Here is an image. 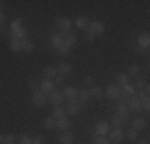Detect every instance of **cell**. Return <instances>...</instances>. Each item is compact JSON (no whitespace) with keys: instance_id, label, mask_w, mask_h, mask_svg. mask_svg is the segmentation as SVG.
<instances>
[{"instance_id":"cell-1","label":"cell","mask_w":150,"mask_h":144,"mask_svg":"<svg viewBox=\"0 0 150 144\" xmlns=\"http://www.w3.org/2000/svg\"><path fill=\"white\" fill-rule=\"evenodd\" d=\"M61 95L64 96V99L69 101V103H74V101H77V98H78V90L75 88V86L69 85V86H64Z\"/></svg>"},{"instance_id":"cell-2","label":"cell","mask_w":150,"mask_h":144,"mask_svg":"<svg viewBox=\"0 0 150 144\" xmlns=\"http://www.w3.org/2000/svg\"><path fill=\"white\" fill-rule=\"evenodd\" d=\"M56 27L59 29L61 35H67L70 32V27H72V23H70V19H67V18H59L58 21H56Z\"/></svg>"},{"instance_id":"cell-3","label":"cell","mask_w":150,"mask_h":144,"mask_svg":"<svg viewBox=\"0 0 150 144\" xmlns=\"http://www.w3.org/2000/svg\"><path fill=\"white\" fill-rule=\"evenodd\" d=\"M128 110H129V114H137L142 110L141 107V99L137 98V95L131 96L129 101H128Z\"/></svg>"},{"instance_id":"cell-4","label":"cell","mask_w":150,"mask_h":144,"mask_svg":"<svg viewBox=\"0 0 150 144\" xmlns=\"http://www.w3.org/2000/svg\"><path fill=\"white\" fill-rule=\"evenodd\" d=\"M107 135H109V141L115 143V144H118V143H121L125 139V133H123L121 128H113V130H110Z\"/></svg>"},{"instance_id":"cell-5","label":"cell","mask_w":150,"mask_h":144,"mask_svg":"<svg viewBox=\"0 0 150 144\" xmlns=\"http://www.w3.org/2000/svg\"><path fill=\"white\" fill-rule=\"evenodd\" d=\"M46 95L43 91H35V93H32V104H34L35 107H43L45 104H46Z\"/></svg>"},{"instance_id":"cell-6","label":"cell","mask_w":150,"mask_h":144,"mask_svg":"<svg viewBox=\"0 0 150 144\" xmlns=\"http://www.w3.org/2000/svg\"><path fill=\"white\" fill-rule=\"evenodd\" d=\"M109 131H110V125L107 123V122H98L93 133H94L96 136H107Z\"/></svg>"},{"instance_id":"cell-7","label":"cell","mask_w":150,"mask_h":144,"mask_svg":"<svg viewBox=\"0 0 150 144\" xmlns=\"http://www.w3.org/2000/svg\"><path fill=\"white\" fill-rule=\"evenodd\" d=\"M120 93H121L120 86L115 85V83H112V85H109V86L105 88V93H104V95H105L109 99H118Z\"/></svg>"},{"instance_id":"cell-8","label":"cell","mask_w":150,"mask_h":144,"mask_svg":"<svg viewBox=\"0 0 150 144\" xmlns=\"http://www.w3.org/2000/svg\"><path fill=\"white\" fill-rule=\"evenodd\" d=\"M88 31L93 32L94 35H102L105 32V26L101 23V21H93L90 24V27H88Z\"/></svg>"},{"instance_id":"cell-9","label":"cell","mask_w":150,"mask_h":144,"mask_svg":"<svg viewBox=\"0 0 150 144\" xmlns=\"http://www.w3.org/2000/svg\"><path fill=\"white\" fill-rule=\"evenodd\" d=\"M137 46L139 48H142V50H145V48H149V45H150V35H149V32H142V34H139L137 35Z\"/></svg>"},{"instance_id":"cell-10","label":"cell","mask_w":150,"mask_h":144,"mask_svg":"<svg viewBox=\"0 0 150 144\" xmlns=\"http://www.w3.org/2000/svg\"><path fill=\"white\" fill-rule=\"evenodd\" d=\"M46 99H48L51 104H54V106H61V104L64 103V96L61 95V93H58V91H51V93H48Z\"/></svg>"},{"instance_id":"cell-11","label":"cell","mask_w":150,"mask_h":144,"mask_svg":"<svg viewBox=\"0 0 150 144\" xmlns=\"http://www.w3.org/2000/svg\"><path fill=\"white\" fill-rule=\"evenodd\" d=\"M117 114L123 118V122H126L129 118V110H128V104L125 103H118L117 104Z\"/></svg>"},{"instance_id":"cell-12","label":"cell","mask_w":150,"mask_h":144,"mask_svg":"<svg viewBox=\"0 0 150 144\" xmlns=\"http://www.w3.org/2000/svg\"><path fill=\"white\" fill-rule=\"evenodd\" d=\"M40 91H43V93L54 91V82H53L51 78H43L42 83H40Z\"/></svg>"},{"instance_id":"cell-13","label":"cell","mask_w":150,"mask_h":144,"mask_svg":"<svg viewBox=\"0 0 150 144\" xmlns=\"http://www.w3.org/2000/svg\"><path fill=\"white\" fill-rule=\"evenodd\" d=\"M56 71H58V75H62V77H66V75H69L70 72H72V66H70L69 63H59L58 67H56Z\"/></svg>"},{"instance_id":"cell-14","label":"cell","mask_w":150,"mask_h":144,"mask_svg":"<svg viewBox=\"0 0 150 144\" xmlns=\"http://www.w3.org/2000/svg\"><path fill=\"white\" fill-rule=\"evenodd\" d=\"M145 127H147V122H145V118H142V117H136L133 118V130H136V131H142Z\"/></svg>"},{"instance_id":"cell-15","label":"cell","mask_w":150,"mask_h":144,"mask_svg":"<svg viewBox=\"0 0 150 144\" xmlns=\"http://www.w3.org/2000/svg\"><path fill=\"white\" fill-rule=\"evenodd\" d=\"M78 112H80V104H78V101L67 103V106H66V114H69V115H77Z\"/></svg>"},{"instance_id":"cell-16","label":"cell","mask_w":150,"mask_h":144,"mask_svg":"<svg viewBox=\"0 0 150 144\" xmlns=\"http://www.w3.org/2000/svg\"><path fill=\"white\" fill-rule=\"evenodd\" d=\"M75 26H77V29L88 31V27H90V19H88L86 16H78L77 19H75Z\"/></svg>"},{"instance_id":"cell-17","label":"cell","mask_w":150,"mask_h":144,"mask_svg":"<svg viewBox=\"0 0 150 144\" xmlns=\"http://www.w3.org/2000/svg\"><path fill=\"white\" fill-rule=\"evenodd\" d=\"M70 127V120L67 117H62V118H58L56 120V128L61 130V131H67Z\"/></svg>"},{"instance_id":"cell-18","label":"cell","mask_w":150,"mask_h":144,"mask_svg":"<svg viewBox=\"0 0 150 144\" xmlns=\"http://www.w3.org/2000/svg\"><path fill=\"white\" fill-rule=\"evenodd\" d=\"M75 141V136L69 131H62V135L59 136V143L61 144H74Z\"/></svg>"},{"instance_id":"cell-19","label":"cell","mask_w":150,"mask_h":144,"mask_svg":"<svg viewBox=\"0 0 150 144\" xmlns=\"http://www.w3.org/2000/svg\"><path fill=\"white\" fill-rule=\"evenodd\" d=\"M118 86H120L121 93H123V95H126L128 98H131V96H134V95H136V90H134V86H133V85L125 83V85H118Z\"/></svg>"},{"instance_id":"cell-20","label":"cell","mask_w":150,"mask_h":144,"mask_svg":"<svg viewBox=\"0 0 150 144\" xmlns=\"http://www.w3.org/2000/svg\"><path fill=\"white\" fill-rule=\"evenodd\" d=\"M11 37H13V38H18V40L23 42L24 38H27V29H26V27H19L18 31L11 32Z\"/></svg>"},{"instance_id":"cell-21","label":"cell","mask_w":150,"mask_h":144,"mask_svg":"<svg viewBox=\"0 0 150 144\" xmlns=\"http://www.w3.org/2000/svg\"><path fill=\"white\" fill-rule=\"evenodd\" d=\"M10 50H11L13 53H19L23 51V43H21V40H18V38H13L10 40Z\"/></svg>"},{"instance_id":"cell-22","label":"cell","mask_w":150,"mask_h":144,"mask_svg":"<svg viewBox=\"0 0 150 144\" xmlns=\"http://www.w3.org/2000/svg\"><path fill=\"white\" fill-rule=\"evenodd\" d=\"M88 93H90V98H94V99H101L102 98V88H99V86H91L90 90H88Z\"/></svg>"},{"instance_id":"cell-23","label":"cell","mask_w":150,"mask_h":144,"mask_svg":"<svg viewBox=\"0 0 150 144\" xmlns=\"http://www.w3.org/2000/svg\"><path fill=\"white\" fill-rule=\"evenodd\" d=\"M64 43V35H61V34H54V35H51V46L53 48H56L58 50L61 45Z\"/></svg>"},{"instance_id":"cell-24","label":"cell","mask_w":150,"mask_h":144,"mask_svg":"<svg viewBox=\"0 0 150 144\" xmlns=\"http://www.w3.org/2000/svg\"><path fill=\"white\" fill-rule=\"evenodd\" d=\"M56 75H58L56 67H53V66H45L43 67V77L45 78H54Z\"/></svg>"},{"instance_id":"cell-25","label":"cell","mask_w":150,"mask_h":144,"mask_svg":"<svg viewBox=\"0 0 150 144\" xmlns=\"http://www.w3.org/2000/svg\"><path fill=\"white\" fill-rule=\"evenodd\" d=\"M139 74H141V67L137 66V64H131L129 67H128V77H139Z\"/></svg>"},{"instance_id":"cell-26","label":"cell","mask_w":150,"mask_h":144,"mask_svg":"<svg viewBox=\"0 0 150 144\" xmlns=\"http://www.w3.org/2000/svg\"><path fill=\"white\" fill-rule=\"evenodd\" d=\"M21 43H23V50H24L26 53H32V51H34L35 45H34V42H32L30 38H24Z\"/></svg>"},{"instance_id":"cell-27","label":"cell","mask_w":150,"mask_h":144,"mask_svg":"<svg viewBox=\"0 0 150 144\" xmlns=\"http://www.w3.org/2000/svg\"><path fill=\"white\" fill-rule=\"evenodd\" d=\"M62 117H66V109L64 107H61V106H56L54 109H53V118H62Z\"/></svg>"},{"instance_id":"cell-28","label":"cell","mask_w":150,"mask_h":144,"mask_svg":"<svg viewBox=\"0 0 150 144\" xmlns=\"http://www.w3.org/2000/svg\"><path fill=\"white\" fill-rule=\"evenodd\" d=\"M88 99H90V93H88V90L86 88L78 90V98H77L78 103H86Z\"/></svg>"},{"instance_id":"cell-29","label":"cell","mask_w":150,"mask_h":144,"mask_svg":"<svg viewBox=\"0 0 150 144\" xmlns=\"http://www.w3.org/2000/svg\"><path fill=\"white\" fill-rule=\"evenodd\" d=\"M115 80L118 82L120 85L129 83V77H128V74H125V72H118V74L115 75Z\"/></svg>"},{"instance_id":"cell-30","label":"cell","mask_w":150,"mask_h":144,"mask_svg":"<svg viewBox=\"0 0 150 144\" xmlns=\"http://www.w3.org/2000/svg\"><path fill=\"white\" fill-rule=\"evenodd\" d=\"M123 123H125L123 118H121L117 112L112 115V125H113V128H121V127H123Z\"/></svg>"},{"instance_id":"cell-31","label":"cell","mask_w":150,"mask_h":144,"mask_svg":"<svg viewBox=\"0 0 150 144\" xmlns=\"http://www.w3.org/2000/svg\"><path fill=\"white\" fill-rule=\"evenodd\" d=\"M64 43H67L69 46H74L75 43H77V35L72 34V32H69V34L64 37Z\"/></svg>"},{"instance_id":"cell-32","label":"cell","mask_w":150,"mask_h":144,"mask_svg":"<svg viewBox=\"0 0 150 144\" xmlns=\"http://www.w3.org/2000/svg\"><path fill=\"white\" fill-rule=\"evenodd\" d=\"M128 138V141H137L139 139V131H136V130H133V128H129L126 131V135H125Z\"/></svg>"},{"instance_id":"cell-33","label":"cell","mask_w":150,"mask_h":144,"mask_svg":"<svg viewBox=\"0 0 150 144\" xmlns=\"http://www.w3.org/2000/svg\"><path fill=\"white\" fill-rule=\"evenodd\" d=\"M43 127L46 130H53V128H56V120L53 117H46L45 120H43Z\"/></svg>"},{"instance_id":"cell-34","label":"cell","mask_w":150,"mask_h":144,"mask_svg":"<svg viewBox=\"0 0 150 144\" xmlns=\"http://www.w3.org/2000/svg\"><path fill=\"white\" fill-rule=\"evenodd\" d=\"M70 50H72V46H69L67 43H62V45L58 48V53H59L61 56H67L70 53Z\"/></svg>"},{"instance_id":"cell-35","label":"cell","mask_w":150,"mask_h":144,"mask_svg":"<svg viewBox=\"0 0 150 144\" xmlns=\"http://www.w3.org/2000/svg\"><path fill=\"white\" fill-rule=\"evenodd\" d=\"M145 86H147V82H145L141 75H139V77H136V88H137L139 91H141V90H144Z\"/></svg>"},{"instance_id":"cell-36","label":"cell","mask_w":150,"mask_h":144,"mask_svg":"<svg viewBox=\"0 0 150 144\" xmlns=\"http://www.w3.org/2000/svg\"><path fill=\"white\" fill-rule=\"evenodd\" d=\"M27 86H29V90H30L32 93H35V91H38V90H40V88H38V82L34 80V78H30V80L27 82Z\"/></svg>"},{"instance_id":"cell-37","label":"cell","mask_w":150,"mask_h":144,"mask_svg":"<svg viewBox=\"0 0 150 144\" xmlns=\"http://www.w3.org/2000/svg\"><path fill=\"white\" fill-rule=\"evenodd\" d=\"M93 144H112V143L109 141L107 136H96L94 141H93Z\"/></svg>"},{"instance_id":"cell-38","label":"cell","mask_w":150,"mask_h":144,"mask_svg":"<svg viewBox=\"0 0 150 144\" xmlns=\"http://www.w3.org/2000/svg\"><path fill=\"white\" fill-rule=\"evenodd\" d=\"M19 27H23V19H15L11 24H10V31H11V32L18 31Z\"/></svg>"},{"instance_id":"cell-39","label":"cell","mask_w":150,"mask_h":144,"mask_svg":"<svg viewBox=\"0 0 150 144\" xmlns=\"http://www.w3.org/2000/svg\"><path fill=\"white\" fill-rule=\"evenodd\" d=\"M141 107H142V109H145V110H149V109H150V99H149V95H145L144 98L141 99Z\"/></svg>"},{"instance_id":"cell-40","label":"cell","mask_w":150,"mask_h":144,"mask_svg":"<svg viewBox=\"0 0 150 144\" xmlns=\"http://www.w3.org/2000/svg\"><path fill=\"white\" fill-rule=\"evenodd\" d=\"M15 141H16L15 135H5L3 136V143L2 144H15Z\"/></svg>"},{"instance_id":"cell-41","label":"cell","mask_w":150,"mask_h":144,"mask_svg":"<svg viewBox=\"0 0 150 144\" xmlns=\"http://www.w3.org/2000/svg\"><path fill=\"white\" fill-rule=\"evenodd\" d=\"M83 83H85V86H94V77L93 75H86V77L83 78Z\"/></svg>"},{"instance_id":"cell-42","label":"cell","mask_w":150,"mask_h":144,"mask_svg":"<svg viewBox=\"0 0 150 144\" xmlns=\"http://www.w3.org/2000/svg\"><path fill=\"white\" fill-rule=\"evenodd\" d=\"M19 144H32V138L29 135H23L19 138Z\"/></svg>"},{"instance_id":"cell-43","label":"cell","mask_w":150,"mask_h":144,"mask_svg":"<svg viewBox=\"0 0 150 144\" xmlns=\"http://www.w3.org/2000/svg\"><path fill=\"white\" fill-rule=\"evenodd\" d=\"M85 40L91 43V42H94V40H96V35L93 34V32H90V31H86V34H85Z\"/></svg>"},{"instance_id":"cell-44","label":"cell","mask_w":150,"mask_h":144,"mask_svg":"<svg viewBox=\"0 0 150 144\" xmlns=\"http://www.w3.org/2000/svg\"><path fill=\"white\" fill-rule=\"evenodd\" d=\"M56 85H58V86L64 85V77H62V75H56V77H54V86Z\"/></svg>"},{"instance_id":"cell-45","label":"cell","mask_w":150,"mask_h":144,"mask_svg":"<svg viewBox=\"0 0 150 144\" xmlns=\"http://www.w3.org/2000/svg\"><path fill=\"white\" fill-rule=\"evenodd\" d=\"M43 143H45V139L42 136H37V138L32 139V144H43Z\"/></svg>"},{"instance_id":"cell-46","label":"cell","mask_w":150,"mask_h":144,"mask_svg":"<svg viewBox=\"0 0 150 144\" xmlns=\"http://www.w3.org/2000/svg\"><path fill=\"white\" fill-rule=\"evenodd\" d=\"M5 19H6V16H5V13L2 11V10H0V26H2L3 23H5Z\"/></svg>"},{"instance_id":"cell-47","label":"cell","mask_w":150,"mask_h":144,"mask_svg":"<svg viewBox=\"0 0 150 144\" xmlns=\"http://www.w3.org/2000/svg\"><path fill=\"white\" fill-rule=\"evenodd\" d=\"M134 51H136V55H137V56L144 55V50H142V48H139V46H136V50H134Z\"/></svg>"},{"instance_id":"cell-48","label":"cell","mask_w":150,"mask_h":144,"mask_svg":"<svg viewBox=\"0 0 150 144\" xmlns=\"http://www.w3.org/2000/svg\"><path fill=\"white\" fill-rule=\"evenodd\" d=\"M137 144H149V141H147V139H142V141H139Z\"/></svg>"},{"instance_id":"cell-49","label":"cell","mask_w":150,"mask_h":144,"mask_svg":"<svg viewBox=\"0 0 150 144\" xmlns=\"http://www.w3.org/2000/svg\"><path fill=\"white\" fill-rule=\"evenodd\" d=\"M3 143V135H0V144Z\"/></svg>"},{"instance_id":"cell-50","label":"cell","mask_w":150,"mask_h":144,"mask_svg":"<svg viewBox=\"0 0 150 144\" xmlns=\"http://www.w3.org/2000/svg\"><path fill=\"white\" fill-rule=\"evenodd\" d=\"M0 34H2V26H0Z\"/></svg>"},{"instance_id":"cell-51","label":"cell","mask_w":150,"mask_h":144,"mask_svg":"<svg viewBox=\"0 0 150 144\" xmlns=\"http://www.w3.org/2000/svg\"><path fill=\"white\" fill-rule=\"evenodd\" d=\"M2 3H3V2H0V6H2Z\"/></svg>"}]
</instances>
